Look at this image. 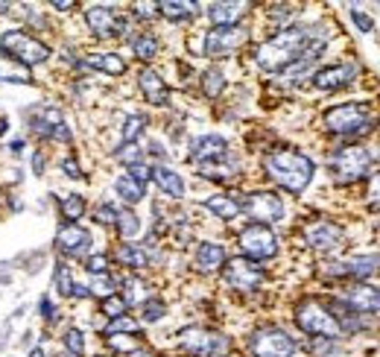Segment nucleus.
Returning <instances> with one entry per match:
<instances>
[{
    "label": "nucleus",
    "instance_id": "nucleus-1",
    "mask_svg": "<svg viewBox=\"0 0 380 357\" xmlns=\"http://www.w3.org/2000/svg\"><path fill=\"white\" fill-rule=\"evenodd\" d=\"M325 44L328 36H316L307 27H287L258 47L255 62L269 74H284L295 62H316Z\"/></svg>",
    "mask_w": 380,
    "mask_h": 357
},
{
    "label": "nucleus",
    "instance_id": "nucleus-2",
    "mask_svg": "<svg viewBox=\"0 0 380 357\" xmlns=\"http://www.w3.org/2000/svg\"><path fill=\"white\" fill-rule=\"evenodd\" d=\"M263 170L275 185L290 193H302L313 178V161L295 150H275L263 158Z\"/></svg>",
    "mask_w": 380,
    "mask_h": 357
},
{
    "label": "nucleus",
    "instance_id": "nucleus-3",
    "mask_svg": "<svg viewBox=\"0 0 380 357\" xmlns=\"http://www.w3.org/2000/svg\"><path fill=\"white\" fill-rule=\"evenodd\" d=\"M322 123L328 132H334V135L357 138V135H366L369 129H374V108H372V103H363V100L342 103V106L328 108Z\"/></svg>",
    "mask_w": 380,
    "mask_h": 357
},
{
    "label": "nucleus",
    "instance_id": "nucleus-4",
    "mask_svg": "<svg viewBox=\"0 0 380 357\" xmlns=\"http://www.w3.org/2000/svg\"><path fill=\"white\" fill-rule=\"evenodd\" d=\"M374 164V153L366 147H342L330 155V173L337 185H354L366 178Z\"/></svg>",
    "mask_w": 380,
    "mask_h": 357
},
{
    "label": "nucleus",
    "instance_id": "nucleus-5",
    "mask_svg": "<svg viewBox=\"0 0 380 357\" xmlns=\"http://www.w3.org/2000/svg\"><path fill=\"white\" fill-rule=\"evenodd\" d=\"M295 326L313 337H328V340H339V334H342L334 314H330L328 304H322L319 299H304L295 304Z\"/></svg>",
    "mask_w": 380,
    "mask_h": 357
},
{
    "label": "nucleus",
    "instance_id": "nucleus-6",
    "mask_svg": "<svg viewBox=\"0 0 380 357\" xmlns=\"http://www.w3.org/2000/svg\"><path fill=\"white\" fill-rule=\"evenodd\" d=\"M178 349L190 357H225L231 351V340L225 334L190 326L178 334Z\"/></svg>",
    "mask_w": 380,
    "mask_h": 357
},
{
    "label": "nucleus",
    "instance_id": "nucleus-7",
    "mask_svg": "<svg viewBox=\"0 0 380 357\" xmlns=\"http://www.w3.org/2000/svg\"><path fill=\"white\" fill-rule=\"evenodd\" d=\"M0 47H3V53H9L12 62L24 64V68H29V64H41V62L50 59V47L38 38H32L24 29L6 32V36L0 38Z\"/></svg>",
    "mask_w": 380,
    "mask_h": 357
},
{
    "label": "nucleus",
    "instance_id": "nucleus-8",
    "mask_svg": "<svg viewBox=\"0 0 380 357\" xmlns=\"http://www.w3.org/2000/svg\"><path fill=\"white\" fill-rule=\"evenodd\" d=\"M249 354L252 357H293L295 340L275 326H263L249 337Z\"/></svg>",
    "mask_w": 380,
    "mask_h": 357
},
{
    "label": "nucleus",
    "instance_id": "nucleus-9",
    "mask_svg": "<svg viewBox=\"0 0 380 357\" xmlns=\"http://www.w3.org/2000/svg\"><path fill=\"white\" fill-rule=\"evenodd\" d=\"M240 249L249 261H269V258L278 255V237L269 225L252 223L240 232Z\"/></svg>",
    "mask_w": 380,
    "mask_h": 357
},
{
    "label": "nucleus",
    "instance_id": "nucleus-10",
    "mask_svg": "<svg viewBox=\"0 0 380 357\" xmlns=\"http://www.w3.org/2000/svg\"><path fill=\"white\" fill-rule=\"evenodd\" d=\"M223 279L231 290H240V293H252V290H258L263 284V270L249 261V258H231V261L223 264Z\"/></svg>",
    "mask_w": 380,
    "mask_h": 357
},
{
    "label": "nucleus",
    "instance_id": "nucleus-11",
    "mask_svg": "<svg viewBox=\"0 0 380 357\" xmlns=\"http://www.w3.org/2000/svg\"><path fill=\"white\" fill-rule=\"evenodd\" d=\"M240 211H246V214L258 220L260 225H269V223L284 217V202H281V197L272 190H255L240 200Z\"/></svg>",
    "mask_w": 380,
    "mask_h": 357
},
{
    "label": "nucleus",
    "instance_id": "nucleus-12",
    "mask_svg": "<svg viewBox=\"0 0 380 357\" xmlns=\"http://www.w3.org/2000/svg\"><path fill=\"white\" fill-rule=\"evenodd\" d=\"M246 38H249V32H246L243 27H237V24H231V27H213L208 36H205V56L225 59V56H231L234 50H240V47L246 44Z\"/></svg>",
    "mask_w": 380,
    "mask_h": 357
},
{
    "label": "nucleus",
    "instance_id": "nucleus-13",
    "mask_svg": "<svg viewBox=\"0 0 380 357\" xmlns=\"http://www.w3.org/2000/svg\"><path fill=\"white\" fill-rule=\"evenodd\" d=\"M380 267V255H351L345 261H334V264H325L322 275L328 279H369V275Z\"/></svg>",
    "mask_w": 380,
    "mask_h": 357
},
{
    "label": "nucleus",
    "instance_id": "nucleus-14",
    "mask_svg": "<svg viewBox=\"0 0 380 357\" xmlns=\"http://www.w3.org/2000/svg\"><path fill=\"white\" fill-rule=\"evenodd\" d=\"M304 240H307V246L316 249V252H334V249L342 246L345 232H342V225H337V223L319 220V223H310L304 229Z\"/></svg>",
    "mask_w": 380,
    "mask_h": 357
},
{
    "label": "nucleus",
    "instance_id": "nucleus-15",
    "mask_svg": "<svg viewBox=\"0 0 380 357\" xmlns=\"http://www.w3.org/2000/svg\"><path fill=\"white\" fill-rule=\"evenodd\" d=\"M85 24L91 27V32L97 38L123 36V29H126V18H120V15L114 9H108V6H91L85 12Z\"/></svg>",
    "mask_w": 380,
    "mask_h": 357
},
{
    "label": "nucleus",
    "instance_id": "nucleus-16",
    "mask_svg": "<svg viewBox=\"0 0 380 357\" xmlns=\"http://www.w3.org/2000/svg\"><path fill=\"white\" fill-rule=\"evenodd\" d=\"M354 76H357V64L339 62V64H328V68H319L313 74V85L319 91H339L345 85H351Z\"/></svg>",
    "mask_w": 380,
    "mask_h": 357
},
{
    "label": "nucleus",
    "instance_id": "nucleus-17",
    "mask_svg": "<svg viewBox=\"0 0 380 357\" xmlns=\"http://www.w3.org/2000/svg\"><path fill=\"white\" fill-rule=\"evenodd\" d=\"M56 249L62 255H68V258H82V255H88V249H91V234L82 229V225L68 223V225H62V229L56 232Z\"/></svg>",
    "mask_w": 380,
    "mask_h": 357
},
{
    "label": "nucleus",
    "instance_id": "nucleus-18",
    "mask_svg": "<svg viewBox=\"0 0 380 357\" xmlns=\"http://www.w3.org/2000/svg\"><path fill=\"white\" fill-rule=\"evenodd\" d=\"M342 302L351 307L354 314H380V287L372 284H351L345 287Z\"/></svg>",
    "mask_w": 380,
    "mask_h": 357
},
{
    "label": "nucleus",
    "instance_id": "nucleus-19",
    "mask_svg": "<svg viewBox=\"0 0 380 357\" xmlns=\"http://www.w3.org/2000/svg\"><path fill=\"white\" fill-rule=\"evenodd\" d=\"M228 155V141L223 135H202L190 144V158L208 164V161H220Z\"/></svg>",
    "mask_w": 380,
    "mask_h": 357
},
{
    "label": "nucleus",
    "instance_id": "nucleus-20",
    "mask_svg": "<svg viewBox=\"0 0 380 357\" xmlns=\"http://www.w3.org/2000/svg\"><path fill=\"white\" fill-rule=\"evenodd\" d=\"M32 132L41 135V138H62L64 144L71 141V132H68V126H64L62 115L56 108H44L36 115V120H32Z\"/></svg>",
    "mask_w": 380,
    "mask_h": 357
},
{
    "label": "nucleus",
    "instance_id": "nucleus-21",
    "mask_svg": "<svg viewBox=\"0 0 380 357\" xmlns=\"http://www.w3.org/2000/svg\"><path fill=\"white\" fill-rule=\"evenodd\" d=\"M138 85H141L143 97H146V100H150L153 106H158V108L170 106V88H167V83H164V79H161L155 71L143 68V71L138 74Z\"/></svg>",
    "mask_w": 380,
    "mask_h": 357
},
{
    "label": "nucleus",
    "instance_id": "nucleus-22",
    "mask_svg": "<svg viewBox=\"0 0 380 357\" xmlns=\"http://www.w3.org/2000/svg\"><path fill=\"white\" fill-rule=\"evenodd\" d=\"M153 178H155V185L167 193V197H173V200L185 197V178H181L176 170L158 164V167H153Z\"/></svg>",
    "mask_w": 380,
    "mask_h": 357
},
{
    "label": "nucleus",
    "instance_id": "nucleus-23",
    "mask_svg": "<svg viewBox=\"0 0 380 357\" xmlns=\"http://www.w3.org/2000/svg\"><path fill=\"white\" fill-rule=\"evenodd\" d=\"M82 64H85V68H94V71L111 74V76L126 74V62L118 53H88L85 59H82Z\"/></svg>",
    "mask_w": 380,
    "mask_h": 357
},
{
    "label": "nucleus",
    "instance_id": "nucleus-24",
    "mask_svg": "<svg viewBox=\"0 0 380 357\" xmlns=\"http://www.w3.org/2000/svg\"><path fill=\"white\" fill-rule=\"evenodd\" d=\"M223 264H225V249L220 243H199V249H196V267L202 272H217Z\"/></svg>",
    "mask_w": 380,
    "mask_h": 357
},
{
    "label": "nucleus",
    "instance_id": "nucleus-25",
    "mask_svg": "<svg viewBox=\"0 0 380 357\" xmlns=\"http://www.w3.org/2000/svg\"><path fill=\"white\" fill-rule=\"evenodd\" d=\"M114 258L120 261V267H129V270H143L150 264V255H146V249L138 246V243H120Z\"/></svg>",
    "mask_w": 380,
    "mask_h": 357
},
{
    "label": "nucleus",
    "instance_id": "nucleus-26",
    "mask_svg": "<svg viewBox=\"0 0 380 357\" xmlns=\"http://www.w3.org/2000/svg\"><path fill=\"white\" fill-rule=\"evenodd\" d=\"M205 208L220 220H234L240 214V200L231 197V193H220V197H211L205 202Z\"/></svg>",
    "mask_w": 380,
    "mask_h": 357
},
{
    "label": "nucleus",
    "instance_id": "nucleus-27",
    "mask_svg": "<svg viewBox=\"0 0 380 357\" xmlns=\"http://www.w3.org/2000/svg\"><path fill=\"white\" fill-rule=\"evenodd\" d=\"M114 190H118V197L123 200V202H129V205H135V202H141L143 197H146V188L141 185V182H135L129 173H123L118 182H114Z\"/></svg>",
    "mask_w": 380,
    "mask_h": 357
},
{
    "label": "nucleus",
    "instance_id": "nucleus-28",
    "mask_svg": "<svg viewBox=\"0 0 380 357\" xmlns=\"http://www.w3.org/2000/svg\"><path fill=\"white\" fill-rule=\"evenodd\" d=\"M155 9H158V15H164V18H170V21H188L196 12V4H185V0H161V4H155Z\"/></svg>",
    "mask_w": 380,
    "mask_h": 357
},
{
    "label": "nucleus",
    "instance_id": "nucleus-29",
    "mask_svg": "<svg viewBox=\"0 0 380 357\" xmlns=\"http://www.w3.org/2000/svg\"><path fill=\"white\" fill-rule=\"evenodd\" d=\"M240 12H243L240 4H213L208 9V18H211L213 27H231L240 18Z\"/></svg>",
    "mask_w": 380,
    "mask_h": 357
},
{
    "label": "nucleus",
    "instance_id": "nucleus-30",
    "mask_svg": "<svg viewBox=\"0 0 380 357\" xmlns=\"http://www.w3.org/2000/svg\"><path fill=\"white\" fill-rule=\"evenodd\" d=\"M199 173L205 178H213V182H228V178L237 176V164H228V161H208V164H199Z\"/></svg>",
    "mask_w": 380,
    "mask_h": 357
},
{
    "label": "nucleus",
    "instance_id": "nucleus-31",
    "mask_svg": "<svg viewBox=\"0 0 380 357\" xmlns=\"http://www.w3.org/2000/svg\"><path fill=\"white\" fill-rule=\"evenodd\" d=\"M0 79L3 83H29V68L12 62L9 56H0Z\"/></svg>",
    "mask_w": 380,
    "mask_h": 357
},
{
    "label": "nucleus",
    "instance_id": "nucleus-32",
    "mask_svg": "<svg viewBox=\"0 0 380 357\" xmlns=\"http://www.w3.org/2000/svg\"><path fill=\"white\" fill-rule=\"evenodd\" d=\"M59 211H62V217L68 223L82 220V214H85V197H79V193H68V197L59 202Z\"/></svg>",
    "mask_w": 380,
    "mask_h": 357
},
{
    "label": "nucleus",
    "instance_id": "nucleus-33",
    "mask_svg": "<svg viewBox=\"0 0 380 357\" xmlns=\"http://www.w3.org/2000/svg\"><path fill=\"white\" fill-rule=\"evenodd\" d=\"M132 50H135V56H138V59L150 62V59H155V56H158V38L153 36V32H143V36L132 38Z\"/></svg>",
    "mask_w": 380,
    "mask_h": 357
},
{
    "label": "nucleus",
    "instance_id": "nucleus-34",
    "mask_svg": "<svg viewBox=\"0 0 380 357\" xmlns=\"http://www.w3.org/2000/svg\"><path fill=\"white\" fill-rule=\"evenodd\" d=\"M106 343L108 349H114L118 354H135L141 349V334L138 337H129V334H106Z\"/></svg>",
    "mask_w": 380,
    "mask_h": 357
},
{
    "label": "nucleus",
    "instance_id": "nucleus-35",
    "mask_svg": "<svg viewBox=\"0 0 380 357\" xmlns=\"http://www.w3.org/2000/svg\"><path fill=\"white\" fill-rule=\"evenodd\" d=\"M223 88H225V76H223V71L220 68H208L205 74H202V91H205V97H220L223 94Z\"/></svg>",
    "mask_w": 380,
    "mask_h": 357
},
{
    "label": "nucleus",
    "instance_id": "nucleus-36",
    "mask_svg": "<svg viewBox=\"0 0 380 357\" xmlns=\"http://www.w3.org/2000/svg\"><path fill=\"white\" fill-rule=\"evenodd\" d=\"M118 232H120V237H135L138 232H141V220L132 214V211H120V217H118Z\"/></svg>",
    "mask_w": 380,
    "mask_h": 357
},
{
    "label": "nucleus",
    "instance_id": "nucleus-37",
    "mask_svg": "<svg viewBox=\"0 0 380 357\" xmlns=\"http://www.w3.org/2000/svg\"><path fill=\"white\" fill-rule=\"evenodd\" d=\"M143 123H146L143 115H129L126 123H123V141L126 144H135L141 138V132H143Z\"/></svg>",
    "mask_w": 380,
    "mask_h": 357
},
{
    "label": "nucleus",
    "instance_id": "nucleus-38",
    "mask_svg": "<svg viewBox=\"0 0 380 357\" xmlns=\"http://www.w3.org/2000/svg\"><path fill=\"white\" fill-rule=\"evenodd\" d=\"M62 340H64V349H68V354H73V357L85 354V337H82L79 328H68V334H64Z\"/></svg>",
    "mask_w": 380,
    "mask_h": 357
},
{
    "label": "nucleus",
    "instance_id": "nucleus-39",
    "mask_svg": "<svg viewBox=\"0 0 380 357\" xmlns=\"http://www.w3.org/2000/svg\"><path fill=\"white\" fill-rule=\"evenodd\" d=\"M126 304H138V302H146V284L141 279H126Z\"/></svg>",
    "mask_w": 380,
    "mask_h": 357
},
{
    "label": "nucleus",
    "instance_id": "nucleus-40",
    "mask_svg": "<svg viewBox=\"0 0 380 357\" xmlns=\"http://www.w3.org/2000/svg\"><path fill=\"white\" fill-rule=\"evenodd\" d=\"M126 311H129V304H126L123 296H108V299H103V314H106L108 319H120V316H126Z\"/></svg>",
    "mask_w": 380,
    "mask_h": 357
},
{
    "label": "nucleus",
    "instance_id": "nucleus-41",
    "mask_svg": "<svg viewBox=\"0 0 380 357\" xmlns=\"http://www.w3.org/2000/svg\"><path fill=\"white\" fill-rule=\"evenodd\" d=\"M114 287H118V284H114V281L108 279V275H94L88 290H91V293H97V296L108 299V296H114Z\"/></svg>",
    "mask_w": 380,
    "mask_h": 357
},
{
    "label": "nucleus",
    "instance_id": "nucleus-42",
    "mask_svg": "<svg viewBox=\"0 0 380 357\" xmlns=\"http://www.w3.org/2000/svg\"><path fill=\"white\" fill-rule=\"evenodd\" d=\"M56 287H59V293L62 296H71L73 293V279H71V270L68 267H64V264H59L56 267Z\"/></svg>",
    "mask_w": 380,
    "mask_h": 357
},
{
    "label": "nucleus",
    "instance_id": "nucleus-43",
    "mask_svg": "<svg viewBox=\"0 0 380 357\" xmlns=\"http://www.w3.org/2000/svg\"><path fill=\"white\" fill-rule=\"evenodd\" d=\"M164 314H167V307H164L161 299H146L143 302V322H158Z\"/></svg>",
    "mask_w": 380,
    "mask_h": 357
},
{
    "label": "nucleus",
    "instance_id": "nucleus-44",
    "mask_svg": "<svg viewBox=\"0 0 380 357\" xmlns=\"http://www.w3.org/2000/svg\"><path fill=\"white\" fill-rule=\"evenodd\" d=\"M118 217H120V211L114 208L111 202H103L100 208H97V214H94V220L100 225H114V223H118Z\"/></svg>",
    "mask_w": 380,
    "mask_h": 357
},
{
    "label": "nucleus",
    "instance_id": "nucleus-45",
    "mask_svg": "<svg viewBox=\"0 0 380 357\" xmlns=\"http://www.w3.org/2000/svg\"><path fill=\"white\" fill-rule=\"evenodd\" d=\"M310 351L313 354H334V351H339V343L337 340H328V337H313Z\"/></svg>",
    "mask_w": 380,
    "mask_h": 357
},
{
    "label": "nucleus",
    "instance_id": "nucleus-46",
    "mask_svg": "<svg viewBox=\"0 0 380 357\" xmlns=\"http://www.w3.org/2000/svg\"><path fill=\"white\" fill-rule=\"evenodd\" d=\"M106 334H135V337H138V326H135V322H132L129 316H120V319L111 322Z\"/></svg>",
    "mask_w": 380,
    "mask_h": 357
},
{
    "label": "nucleus",
    "instance_id": "nucleus-47",
    "mask_svg": "<svg viewBox=\"0 0 380 357\" xmlns=\"http://www.w3.org/2000/svg\"><path fill=\"white\" fill-rule=\"evenodd\" d=\"M118 158L123 161V164H141V158H143V153L135 147V144H126V147H120V153H118Z\"/></svg>",
    "mask_w": 380,
    "mask_h": 357
},
{
    "label": "nucleus",
    "instance_id": "nucleus-48",
    "mask_svg": "<svg viewBox=\"0 0 380 357\" xmlns=\"http://www.w3.org/2000/svg\"><path fill=\"white\" fill-rule=\"evenodd\" d=\"M85 267H88L91 275H106V270H108V255H91L88 261H85Z\"/></svg>",
    "mask_w": 380,
    "mask_h": 357
},
{
    "label": "nucleus",
    "instance_id": "nucleus-49",
    "mask_svg": "<svg viewBox=\"0 0 380 357\" xmlns=\"http://www.w3.org/2000/svg\"><path fill=\"white\" fill-rule=\"evenodd\" d=\"M369 205L372 211H380V173H374L369 182Z\"/></svg>",
    "mask_w": 380,
    "mask_h": 357
},
{
    "label": "nucleus",
    "instance_id": "nucleus-50",
    "mask_svg": "<svg viewBox=\"0 0 380 357\" xmlns=\"http://www.w3.org/2000/svg\"><path fill=\"white\" fill-rule=\"evenodd\" d=\"M351 21L357 24L360 32H372V29H374V21L369 18L366 12H360V9H351Z\"/></svg>",
    "mask_w": 380,
    "mask_h": 357
},
{
    "label": "nucleus",
    "instance_id": "nucleus-51",
    "mask_svg": "<svg viewBox=\"0 0 380 357\" xmlns=\"http://www.w3.org/2000/svg\"><path fill=\"white\" fill-rule=\"evenodd\" d=\"M129 176L132 178H135V182H150V178H153V167H146V164H132L129 167Z\"/></svg>",
    "mask_w": 380,
    "mask_h": 357
},
{
    "label": "nucleus",
    "instance_id": "nucleus-52",
    "mask_svg": "<svg viewBox=\"0 0 380 357\" xmlns=\"http://www.w3.org/2000/svg\"><path fill=\"white\" fill-rule=\"evenodd\" d=\"M62 170L68 173L71 178H79V176H82V170H79V164H76V158H64V161H62Z\"/></svg>",
    "mask_w": 380,
    "mask_h": 357
},
{
    "label": "nucleus",
    "instance_id": "nucleus-53",
    "mask_svg": "<svg viewBox=\"0 0 380 357\" xmlns=\"http://www.w3.org/2000/svg\"><path fill=\"white\" fill-rule=\"evenodd\" d=\"M41 314H44V319H56V311H53V302L50 299H41Z\"/></svg>",
    "mask_w": 380,
    "mask_h": 357
},
{
    "label": "nucleus",
    "instance_id": "nucleus-54",
    "mask_svg": "<svg viewBox=\"0 0 380 357\" xmlns=\"http://www.w3.org/2000/svg\"><path fill=\"white\" fill-rule=\"evenodd\" d=\"M135 15L138 18H153V15H158L155 6H135Z\"/></svg>",
    "mask_w": 380,
    "mask_h": 357
},
{
    "label": "nucleus",
    "instance_id": "nucleus-55",
    "mask_svg": "<svg viewBox=\"0 0 380 357\" xmlns=\"http://www.w3.org/2000/svg\"><path fill=\"white\" fill-rule=\"evenodd\" d=\"M32 170H36V176H41V170H44V158L41 155L32 158Z\"/></svg>",
    "mask_w": 380,
    "mask_h": 357
},
{
    "label": "nucleus",
    "instance_id": "nucleus-56",
    "mask_svg": "<svg viewBox=\"0 0 380 357\" xmlns=\"http://www.w3.org/2000/svg\"><path fill=\"white\" fill-rule=\"evenodd\" d=\"M53 9H62V12H68V9H73V4H71V0H62V4H59V0H53Z\"/></svg>",
    "mask_w": 380,
    "mask_h": 357
},
{
    "label": "nucleus",
    "instance_id": "nucleus-57",
    "mask_svg": "<svg viewBox=\"0 0 380 357\" xmlns=\"http://www.w3.org/2000/svg\"><path fill=\"white\" fill-rule=\"evenodd\" d=\"M150 153H155L158 158H167V153H164V150H161V144H153V147H150Z\"/></svg>",
    "mask_w": 380,
    "mask_h": 357
},
{
    "label": "nucleus",
    "instance_id": "nucleus-58",
    "mask_svg": "<svg viewBox=\"0 0 380 357\" xmlns=\"http://www.w3.org/2000/svg\"><path fill=\"white\" fill-rule=\"evenodd\" d=\"M24 150V141L18 138V141H12V153H21Z\"/></svg>",
    "mask_w": 380,
    "mask_h": 357
},
{
    "label": "nucleus",
    "instance_id": "nucleus-59",
    "mask_svg": "<svg viewBox=\"0 0 380 357\" xmlns=\"http://www.w3.org/2000/svg\"><path fill=\"white\" fill-rule=\"evenodd\" d=\"M29 357H44V351H41V349H32V351H29Z\"/></svg>",
    "mask_w": 380,
    "mask_h": 357
},
{
    "label": "nucleus",
    "instance_id": "nucleus-60",
    "mask_svg": "<svg viewBox=\"0 0 380 357\" xmlns=\"http://www.w3.org/2000/svg\"><path fill=\"white\" fill-rule=\"evenodd\" d=\"M3 132H6V120H3V118H0V135H3Z\"/></svg>",
    "mask_w": 380,
    "mask_h": 357
},
{
    "label": "nucleus",
    "instance_id": "nucleus-61",
    "mask_svg": "<svg viewBox=\"0 0 380 357\" xmlns=\"http://www.w3.org/2000/svg\"><path fill=\"white\" fill-rule=\"evenodd\" d=\"M0 56H3V47H0Z\"/></svg>",
    "mask_w": 380,
    "mask_h": 357
}]
</instances>
